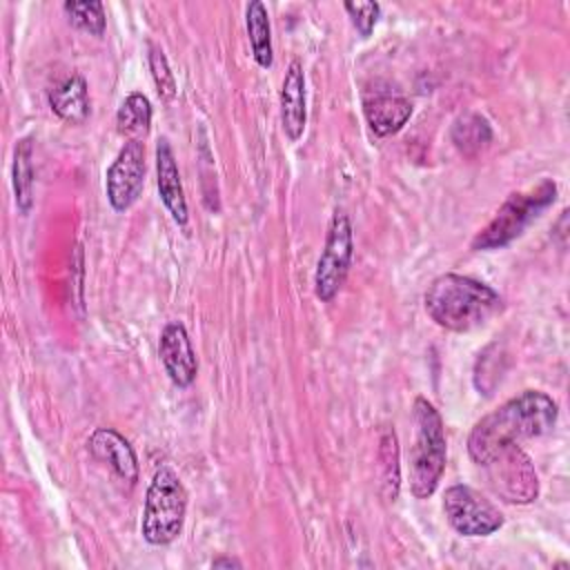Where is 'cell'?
Instances as JSON below:
<instances>
[{"instance_id":"cell-1","label":"cell","mask_w":570,"mask_h":570,"mask_svg":"<svg viewBox=\"0 0 570 570\" xmlns=\"http://www.w3.org/2000/svg\"><path fill=\"white\" fill-rule=\"evenodd\" d=\"M557 414V403L546 392L525 390L474 423L468 436V454L476 465H488L505 448L548 434Z\"/></svg>"},{"instance_id":"cell-2","label":"cell","mask_w":570,"mask_h":570,"mask_svg":"<svg viewBox=\"0 0 570 570\" xmlns=\"http://www.w3.org/2000/svg\"><path fill=\"white\" fill-rule=\"evenodd\" d=\"M501 296L485 283L461 274H443L425 292V312L450 332H470L501 309Z\"/></svg>"},{"instance_id":"cell-3","label":"cell","mask_w":570,"mask_h":570,"mask_svg":"<svg viewBox=\"0 0 570 570\" xmlns=\"http://www.w3.org/2000/svg\"><path fill=\"white\" fill-rule=\"evenodd\" d=\"M414 445L410 454V490L416 499H428L434 494L443 470H445V430L436 407L423 399H414Z\"/></svg>"},{"instance_id":"cell-4","label":"cell","mask_w":570,"mask_h":570,"mask_svg":"<svg viewBox=\"0 0 570 570\" xmlns=\"http://www.w3.org/2000/svg\"><path fill=\"white\" fill-rule=\"evenodd\" d=\"M187 514V490L180 476L169 468L160 465L147 488L140 532L151 546L171 543L185 523Z\"/></svg>"},{"instance_id":"cell-5","label":"cell","mask_w":570,"mask_h":570,"mask_svg":"<svg viewBox=\"0 0 570 570\" xmlns=\"http://www.w3.org/2000/svg\"><path fill=\"white\" fill-rule=\"evenodd\" d=\"M557 196L554 180L546 178L528 191L510 194L508 200L499 207L494 218L474 236L472 249H501L519 238L525 227L552 205Z\"/></svg>"},{"instance_id":"cell-6","label":"cell","mask_w":570,"mask_h":570,"mask_svg":"<svg viewBox=\"0 0 570 570\" xmlns=\"http://www.w3.org/2000/svg\"><path fill=\"white\" fill-rule=\"evenodd\" d=\"M352 254H354L352 220L345 214V209H334L327 225L325 245L316 263V274H314L316 298H321L323 303H330L336 296V292L341 289L350 272Z\"/></svg>"},{"instance_id":"cell-7","label":"cell","mask_w":570,"mask_h":570,"mask_svg":"<svg viewBox=\"0 0 570 570\" xmlns=\"http://www.w3.org/2000/svg\"><path fill=\"white\" fill-rule=\"evenodd\" d=\"M448 523L463 537H488L503 525V514L497 505L470 485H452L443 497Z\"/></svg>"},{"instance_id":"cell-8","label":"cell","mask_w":570,"mask_h":570,"mask_svg":"<svg viewBox=\"0 0 570 570\" xmlns=\"http://www.w3.org/2000/svg\"><path fill=\"white\" fill-rule=\"evenodd\" d=\"M488 465L492 472V488L508 503H530L539 494L537 472L532 468L530 456L519 448L510 445L501 454H497Z\"/></svg>"},{"instance_id":"cell-9","label":"cell","mask_w":570,"mask_h":570,"mask_svg":"<svg viewBox=\"0 0 570 570\" xmlns=\"http://www.w3.org/2000/svg\"><path fill=\"white\" fill-rule=\"evenodd\" d=\"M145 145L127 140L107 169V200L116 212H127L140 196L145 183Z\"/></svg>"},{"instance_id":"cell-10","label":"cell","mask_w":570,"mask_h":570,"mask_svg":"<svg viewBox=\"0 0 570 570\" xmlns=\"http://www.w3.org/2000/svg\"><path fill=\"white\" fill-rule=\"evenodd\" d=\"M158 354H160L163 367L174 385L189 387L194 383L196 372H198V361H196V352L191 347V341H189L183 323L165 325V330L160 334V343H158Z\"/></svg>"},{"instance_id":"cell-11","label":"cell","mask_w":570,"mask_h":570,"mask_svg":"<svg viewBox=\"0 0 570 570\" xmlns=\"http://www.w3.org/2000/svg\"><path fill=\"white\" fill-rule=\"evenodd\" d=\"M156 185H158L160 200L167 207V212L171 214V218L178 225H185L189 218L187 200H185L178 165H176V158H174V151H171V145L167 138H160L156 145Z\"/></svg>"},{"instance_id":"cell-12","label":"cell","mask_w":570,"mask_h":570,"mask_svg":"<svg viewBox=\"0 0 570 570\" xmlns=\"http://www.w3.org/2000/svg\"><path fill=\"white\" fill-rule=\"evenodd\" d=\"M281 122L285 136L296 142L307 122V109H305V73L303 65L298 60H292L287 65L283 87H281Z\"/></svg>"},{"instance_id":"cell-13","label":"cell","mask_w":570,"mask_h":570,"mask_svg":"<svg viewBox=\"0 0 570 570\" xmlns=\"http://www.w3.org/2000/svg\"><path fill=\"white\" fill-rule=\"evenodd\" d=\"M91 454L107 463L122 481L136 483L138 481V461L134 454V448L125 436H120L111 428H98L89 441H87Z\"/></svg>"},{"instance_id":"cell-14","label":"cell","mask_w":570,"mask_h":570,"mask_svg":"<svg viewBox=\"0 0 570 570\" xmlns=\"http://www.w3.org/2000/svg\"><path fill=\"white\" fill-rule=\"evenodd\" d=\"M412 116V102L403 96H376L365 100V118L376 136L396 134Z\"/></svg>"},{"instance_id":"cell-15","label":"cell","mask_w":570,"mask_h":570,"mask_svg":"<svg viewBox=\"0 0 570 570\" xmlns=\"http://www.w3.org/2000/svg\"><path fill=\"white\" fill-rule=\"evenodd\" d=\"M49 105L65 122H85L89 116V96L85 78L73 73L67 80H62L58 87L49 91Z\"/></svg>"},{"instance_id":"cell-16","label":"cell","mask_w":570,"mask_h":570,"mask_svg":"<svg viewBox=\"0 0 570 570\" xmlns=\"http://www.w3.org/2000/svg\"><path fill=\"white\" fill-rule=\"evenodd\" d=\"M245 27L252 45V56L258 67L269 69L274 53H272V27H269V16L267 9L261 0H254L247 4L245 11Z\"/></svg>"},{"instance_id":"cell-17","label":"cell","mask_w":570,"mask_h":570,"mask_svg":"<svg viewBox=\"0 0 570 570\" xmlns=\"http://www.w3.org/2000/svg\"><path fill=\"white\" fill-rule=\"evenodd\" d=\"M33 145L31 138H20L16 149H13V167H11V178H13V194H16V205L20 214H27L33 203Z\"/></svg>"},{"instance_id":"cell-18","label":"cell","mask_w":570,"mask_h":570,"mask_svg":"<svg viewBox=\"0 0 570 570\" xmlns=\"http://www.w3.org/2000/svg\"><path fill=\"white\" fill-rule=\"evenodd\" d=\"M116 125L122 136L129 140H140L149 134L151 127V102L145 94H129L118 114H116Z\"/></svg>"},{"instance_id":"cell-19","label":"cell","mask_w":570,"mask_h":570,"mask_svg":"<svg viewBox=\"0 0 570 570\" xmlns=\"http://www.w3.org/2000/svg\"><path fill=\"white\" fill-rule=\"evenodd\" d=\"M492 140V127L481 114H463L452 125V142L465 156H474Z\"/></svg>"},{"instance_id":"cell-20","label":"cell","mask_w":570,"mask_h":570,"mask_svg":"<svg viewBox=\"0 0 570 570\" xmlns=\"http://www.w3.org/2000/svg\"><path fill=\"white\" fill-rule=\"evenodd\" d=\"M69 16V20L94 33V36H102L105 33V24H107V18H105V7L102 2H65L62 7Z\"/></svg>"},{"instance_id":"cell-21","label":"cell","mask_w":570,"mask_h":570,"mask_svg":"<svg viewBox=\"0 0 570 570\" xmlns=\"http://www.w3.org/2000/svg\"><path fill=\"white\" fill-rule=\"evenodd\" d=\"M381 468H383V483H385V497L396 499L399 494V448H396V434L394 430H385L381 439Z\"/></svg>"},{"instance_id":"cell-22","label":"cell","mask_w":570,"mask_h":570,"mask_svg":"<svg viewBox=\"0 0 570 570\" xmlns=\"http://www.w3.org/2000/svg\"><path fill=\"white\" fill-rule=\"evenodd\" d=\"M147 62H149V71L156 85V91L163 100H171L176 96V78L169 69V62L163 53V49L154 42H149V53H147Z\"/></svg>"},{"instance_id":"cell-23","label":"cell","mask_w":570,"mask_h":570,"mask_svg":"<svg viewBox=\"0 0 570 570\" xmlns=\"http://www.w3.org/2000/svg\"><path fill=\"white\" fill-rule=\"evenodd\" d=\"M345 11L350 13L352 18V24L356 27V31L367 38L379 20V13H381V7L379 2H345Z\"/></svg>"},{"instance_id":"cell-24","label":"cell","mask_w":570,"mask_h":570,"mask_svg":"<svg viewBox=\"0 0 570 570\" xmlns=\"http://www.w3.org/2000/svg\"><path fill=\"white\" fill-rule=\"evenodd\" d=\"M243 563L238 559H232V557H218L212 561V568H240Z\"/></svg>"}]
</instances>
